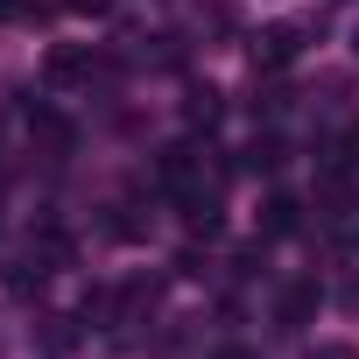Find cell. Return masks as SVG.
Returning a JSON list of instances; mask_svg holds the SVG:
<instances>
[{
    "instance_id": "cell-10",
    "label": "cell",
    "mask_w": 359,
    "mask_h": 359,
    "mask_svg": "<svg viewBox=\"0 0 359 359\" xmlns=\"http://www.w3.org/2000/svg\"><path fill=\"white\" fill-rule=\"evenodd\" d=\"M71 8H78V15H106V0H71Z\"/></svg>"
},
{
    "instance_id": "cell-1",
    "label": "cell",
    "mask_w": 359,
    "mask_h": 359,
    "mask_svg": "<svg viewBox=\"0 0 359 359\" xmlns=\"http://www.w3.org/2000/svg\"><path fill=\"white\" fill-rule=\"evenodd\" d=\"M29 141H36V155H43V162H64V155L78 148L71 120H64V113H43V106L29 113Z\"/></svg>"
},
{
    "instance_id": "cell-2",
    "label": "cell",
    "mask_w": 359,
    "mask_h": 359,
    "mask_svg": "<svg viewBox=\"0 0 359 359\" xmlns=\"http://www.w3.org/2000/svg\"><path fill=\"white\" fill-rule=\"evenodd\" d=\"M296 50H303V29H296V22H275V29L254 36V64H261V71H282Z\"/></svg>"
},
{
    "instance_id": "cell-4",
    "label": "cell",
    "mask_w": 359,
    "mask_h": 359,
    "mask_svg": "<svg viewBox=\"0 0 359 359\" xmlns=\"http://www.w3.org/2000/svg\"><path fill=\"white\" fill-rule=\"evenodd\" d=\"M275 317H282V331H303V324L317 317V282H289L282 303H275Z\"/></svg>"
},
{
    "instance_id": "cell-8",
    "label": "cell",
    "mask_w": 359,
    "mask_h": 359,
    "mask_svg": "<svg viewBox=\"0 0 359 359\" xmlns=\"http://www.w3.org/2000/svg\"><path fill=\"white\" fill-rule=\"evenodd\" d=\"M331 155H338V162H345V169H352V176H359V120H352V127H345V134H338V148H331Z\"/></svg>"
},
{
    "instance_id": "cell-3",
    "label": "cell",
    "mask_w": 359,
    "mask_h": 359,
    "mask_svg": "<svg viewBox=\"0 0 359 359\" xmlns=\"http://www.w3.org/2000/svg\"><path fill=\"white\" fill-rule=\"evenodd\" d=\"M92 71H99V57H92V50H71V43H57L50 64H43L50 85H78V78H92Z\"/></svg>"
},
{
    "instance_id": "cell-7",
    "label": "cell",
    "mask_w": 359,
    "mask_h": 359,
    "mask_svg": "<svg viewBox=\"0 0 359 359\" xmlns=\"http://www.w3.org/2000/svg\"><path fill=\"white\" fill-rule=\"evenodd\" d=\"M247 169H282V141L275 134H254L247 141Z\"/></svg>"
},
{
    "instance_id": "cell-9",
    "label": "cell",
    "mask_w": 359,
    "mask_h": 359,
    "mask_svg": "<svg viewBox=\"0 0 359 359\" xmlns=\"http://www.w3.org/2000/svg\"><path fill=\"white\" fill-rule=\"evenodd\" d=\"M43 8H36V0H0V22H36Z\"/></svg>"
},
{
    "instance_id": "cell-6",
    "label": "cell",
    "mask_w": 359,
    "mask_h": 359,
    "mask_svg": "<svg viewBox=\"0 0 359 359\" xmlns=\"http://www.w3.org/2000/svg\"><path fill=\"white\" fill-rule=\"evenodd\" d=\"M184 120H191V127H212V120H219V92H212V85L191 92V99H184Z\"/></svg>"
},
{
    "instance_id": "cell-11",
    "label": "cell",
    "mask_w": 359,
    "mask_h": 359,
    "mask_svg": "<svg viewBox=\"0 0 359 359\" xmlns=\"http://www.w3.org/2000/svg\"><path fill=\"white\" fill-rule=\"evenodd\" d=\"M219 359H254V352H247V345H226V352H219Z\"/></svg>"
},
{
    "instance_id": "cell-5",
    "label": "cell",
    "mask_w": 359,
    "mask_h": 359,
    "mask_svg": "<svg viewBox=\"0 0 359 359\" xmlns=\"http://www.w3.org/2000/svg\"><path fill=\"white\" fill-rule=\"evenodd\" d=\"M296 226H303V205H296V198H268V205H261V233H268V240H289Z\"/></svg>"
}]
</instances>
